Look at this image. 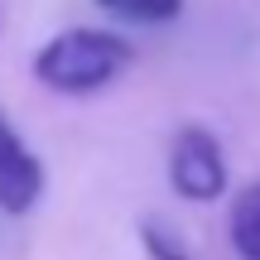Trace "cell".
Masks as SVG:
<instances>
[{"label":"cell","instance_id":"cell-2","mask_svg":"<svg viewBox=\"0 0 260 260\" xmlns=\"http://www.w3.org/2000/svg\"><path fill=\"white\" fill-rule=\"evenodd\" d=\"M169 183H174V193L188 198V203H212V198L226 193V159H222V145H217L212 130L183 125L174 135V149H169Z\"/></svg>","mask_w":260,"mask_h":260},{"label":"cell","instance_id":"cell-1","mask_svg":"<svg viewBox=\"0 0 260 260\" xmlns=\"http://www.w3.org/2000/svg\"><path fill=\"white\" fill-rule=\"evenodd\" d=\"M130 63V44L106 29H63L34 53V77L48 92L87 96L102 92L111 77H121Z\"/></svg>","mask_w":260,"mask_h":260},{"label":"cell","instance_id":"cell-5","mask_svg":"<svg viewBox=\"0 0 260 260\" xmlns=\"http://www.w3.org/2000/svg\"><path fill=\"white\" fill-rule=\"evenodd\" d=\"M96 5L125 24H169L183 15V0H96Z\"/></svg>","mask_w":260,"mask_h":260},{"label":"cell","instance_id":"cell-6","mask_svg":"<svg viewBox=\"0 0 260 260\" xmlns=\"http://www.w3.org/2000/svg\"><path fill=\"white\" fill-rule=\"evenodd\" d=\"M140 241H145V251L149 260H188V246L178 241V232L174 226H164V222H140Z\"/></svg>","mask_w":260,"mask_h":260},{"label":"cell","instance_id":"cell-4","mask_svg":"<svg viewBox=\"0 0 260 260\" xmlns=\"http://www.w3.org/2000/svg\"><path fill=\"white\" fill-rule=\"evenodd\" d=\"M226 226H232V246L236 251H241L246 260H260V183L241 188V193L232 198Z\"/></svg>","mask_w":260,"mask_h":260},{"label":"cell","instance_id":"cell-3","mask_svg":"<svg viewBox=\"0 0 260 260\" xmlns=\"http://www.w3.org/2000/svg\"><path fill=\"white\" fill-rule=\"evenodd\" d=\"M44 198V164L19 140V130L0 116V212L24 217Z\"/></svg>","mask_w":260,"mask_h":260}]
</instances>
